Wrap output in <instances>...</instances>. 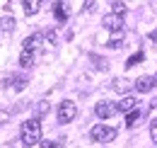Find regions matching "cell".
<instances>
[{
	"label": "cell",
	"instance_id": "obj_1",
	"mask_svg": "<svg viewBox=\"0 0 157 148\" xmlns=\"http://www.w3.org/2000/svg\"><path fill=\"white\" fill-rule=\"evenodd\" d=\"M22 143H24L27 148L41 143V121L36 119V117L22 124Z\"/></svg>",
	"mask_w": 157,
	"mask_h": 148
},
{
	"label": "cell",
	"instance_id": "obj_2",
	"mask_svg": "<svg viewBox=\"0 0 157 148\" xmlns=\"http://www.w3.org/2000/svg\"><path fill=\"white\" fill-rule=\"evenodd\" d=\"M90 136H92V141L109 143V141H114V138H116V129H114V126H106V124H97V126H92Z\"/></svg>",
	"mask_w": 157,
	"mask_h": 148
},
{
	"label": "cell",
	"instance_id": "obj_3",
	"mask_svg": "<svg viewBox=\"0 0 157 148\" xmlns=\"http://www.w3.org/2000/svg\"><path fill=\"white\" fill-rule=\"evenodd\" d=\"M75 117H78V105H75L73 100L60 102V107H58V121L60 124H68V121H73Z\"/></svg>",
	"mask_w": 157,
	"mask_h": 148
},
{
	"label": "cell",
	"instance_id": "obj_4",
	"mask_svg": "<svg viewBox=\"0 0 157 148\" xmlns=\"http://www.w3.org/2000/svg\"><path fill=\"white\" fill-rule=\"evenodd\" d=\"M94 112H97V117H99V119H111V117H114V114L118 112V105H114V102H106V100H101V102H97Z\"/></svg>",
	"mask_w": 157,
	"mask_h": 148
},
{
	"label": "cell",
	"instance_id": "obj_5",
	"mask_svg": "<svg viewBox=\"0 0 157 148\" xmlns=\"http://www.w3.org/2000/svg\"><path fill=\"white\" fill-rule=\"evenodd\" d=\"M104 27H106V29L116 37V34H121V32H123V17L111 12V15H106V17H104Z\"/></svg>",
	"mask_w": 157,
	"mask_h": 148
},
{
	"label": "cell",
	"instance_id": "obj_6",
	"mask_svg": "<svg viewBox=\"0 0 157 148\" xmlns=\"http://www.w3.org/2000/svg\"><path fill=\"white\" fill-rule=\"evenodd\" d=\"M155 88V78H150V75H140L136 80V90L138 92H150Z\"/></svg>",
	"mask_w": 157,
	"mask_h": 148
},
{
	"label": "cell",
	"instance_id": "obj_7",
	"mask_svg": "<svg viewBox=\"0 0 157 148\" xmlns=\"http://www.w3.org/2000/svg\"><path fill=\"white\" fill-rule=\"evenodd\" d=\"M136 107H138V100H136V97H131V95H126V97L118 102V112H123V114H131Z\"/></svg>",
	"mask_w": 157,
	"mask_h": 148
},
{
	"label": "cell",
	"instance_id": "obj_8",
	"mask_svg": "<svg viewBox=\"0 0 157 148\" xmlns=\"http://www.w3.org/2000/svg\"><path fill=\"white\" fill-rule=\"evenodd\" d=\"M41 44V34L36 32V34H29V37L22 41V51H34V49H39Z\"/></svg>",
	"mask_w": 157,
	"mask_h": 148
},
{
	"label": "cell",
	"instance_id": "obj_9",
	"mask_svg": "<svg viewBox=\"0 0 157 148\" xmlns=\"http://www.w3.org/2000/svg\"><path fill=\"white\" fill-rule=\"evenodd\" d=\"M39 7H41V0H24V15H27V17L36 15Z\"/></svg>",
	"mask_w": 157,
	"mask_h": 148
},
{
	"label": "cell",
	"instance_id": "obj_10",
	"mask_svg": "<svg viewBox=\"0 0 157 148\" xmlns=\"http://www.w3.org/2000/svg\"><path fill=\"white\" fill-rule=\"evenodd\" d=\"M12 29H15V17H12V15H5V17L0 19V32L10 34Z\"/></svg>",
	"mask_w": 157,
	"mask_h": 148
},
{
	"label": "cell",
	"instance_id": "obj_11",
	"mask_svg": "<svg viewBox=\"0 0 157 148\" xmlns=\"http://www.w3.org/2000/svg\"><path fill=\"white\" fill-rule=\"evenodd\" d=\"M20 66H22V68H29V66H34V51H22V56H20Z\"/></svg>",
	"mask_w": 157,
	"mask_h": 148
},
{
	"label": "cell",
	"instance_id": "obj_12",
	"mask_svg": "<svg viewBox=\"0 0 157 148\" xmlns=\"http://www.w3.org/2000/svg\"><path fill=\"white\" fill-rule=\"evenodd\" d=\"M114 90H118V92H128V90H131V80L116 78V80H114Z\"/></svg>",
	"mask_w": 157,
	"mask_h": 148
},
{
	"label": "cell",
	"instance_id": "obj_13",
	"mask_svg": "<svg viewBox=\"0 0 157 148\" xmlns=\"http://www.w3.org/2000/svg\"><path fill=\"white\" fill-rule=\"evenodd\" d=\"M53 12H56V19H58V22H65V19H68V10H65V5H63V2H56Z\"/></svg>",
	"mask_w": 157,
	"mask_h": 148
},
{
	"label": "cell",
	"instance_id": "obj_14",
	"mask_svg": "<svg viewBox=\"0 0 157 148\" xmlns=\"http://www.w3.org/2000/svg\"><path fill=\"white\" fill-rule=\"evenodd\" d=\"M138 119H140V112L133 109L131 114H126V126H136V124H138Z\"/></svg>",
	"mask_w": 157,
	"mask_h": 148
},
{
	"label": "cell",
	"instance_id": "obj_15",
	"mask_svg": "<svg viewBox=\"0 0 157 148\" xmlns=\"http://www.w3.org/2000/svg\"><path fill=\"white\" fill-rule=\"evenodd\" d=\"M143 58H145V54H143V51H138V54H133L131 58H128V61H126V66H128V68H133V66H138Z\"/></svg>",
	"mask_w": 157,
	"mask_h": 148
},
{
	"label": "cell",
	"instance_id": "obj_16",
	"mask_svg": "<svg viewBox=\"0 0 157 148\" xmlns=\"http://www.w3.org/2000/svg\"><path fill=\"white\" fill-rule=\"evenodd\" d=\"M111 10H114V15H121V17H123V12H126V5H123L121 0H114V2H111Z\"/></svg>",
	"mask_w": 157,
	"mask_h": 148
},
{
	"label": "cell",
	"instance_id": "obj_17",
	"mask_svg": "<svg viewBox=\"0 0 157 148\" xmlns=\"http://www.w3.org/2000/svg\"><path fill=\"white\" fill-rule=\"evenodd\" d=\"M150 136H152V143H157V119L150 124Z\"/></svg>",
	"mask_w": 157,
	"mask_h": 148
},
{
	"label": "cell",
	"instance_id": "obj_18",
	"mask_svg": "<svg viewBox=\"0 0 157 148\" xmlns=\"http://www.w3.org/2000/svg\"><path fill=\"white\" fill-rule=\"evenodd\" d=\"M118 46H121V34H116V37L109 41V49H118Z\"/></svg>",
	"mask_w": 157,
	"mask_h": 148
},
{
	"label": "cell",
	"instance_id": "obj_19",
	"mask_svg": "<svg viewBox=\"0 0 157 148\" xmlns=\"http://www.w3.org/2000/svg\"><path fill=\"white\" fill-rule=\"evenodd\" d=\"M46 41H48L51 46L56 44V32H53V29H51V32H46Z\"/></svg>",
	"mask_w": 157,
	"mask_h": 148
},
{
	"label": "cell",
	"instance_id": "obj_20",
	"mask_svg": "<svg viewBox=\"0 0 157 148\" xmlns=\"http://www.w3.org/2000/svg\"><path fill=\"white\" fill-rule=\"evenodd\" d=\"M41 148H58L53 141H41Z\"/></svg>",
	"mask_w": 157,
	"mask_h": 148
},
{
	"label": "cell",
	"instance_id": "obj_21",
	"mask_svg": "<svg viewBox=\"0 0 157 148\" xmlns=\"http://www.w3.org/2000/svg\"><path fill=\"white\" fill-rule=\"evenodd\" d=\"M92 7H94V0H87V2H85V12H87V10H92Z\"/></svg>",
	"mask_w": 157,
	"mask_h": 148
}]
</instances>
